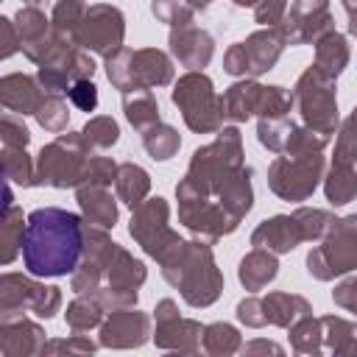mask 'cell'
<instances>
[{
    "label": "cell",
    "instance_id": "cell-1",
    "mask_svg": "<svg viewBox=\"0 0 357 357\" xmlns=\"http://www.w3.org/2000/svg\"><path fill=\"white\" fill-rule=\"evenodd\" d=\"M251 176L240 128L223 126L212 142L192 151L187 173L176 184L178 223L209 245L237 231L254 206Z\"/></svg>",
    "mask_w": 357,
    "mask_h": 357
},
{
    "label": "cell",
    "instance_id": "cell-2",
    "mask_svg": "<svg viewBox=\"0 0 357 357\" xmlns=\"http://www.w3.org/2000/svg\"><path fill=\"white\" fill-rule=\"evenodd\" d=\"M84 243H86L84 215L59 206H39L28 215L22 262L33 276H45V279L67 276L78 268Z\"/></svg>",
    "mask_w": 357,
    "mask_h": 357
},
{
    "label": "cell",
    "instance_id": "cell-3",
    "mask_svg": "<svg viewBox=\"0 0 357 357\" xmlns=\"http://www.w3.org/2000/svg\"><path fill=\"white\" fill-rule=\"evenodd\" d=\"M159 271L170 287L190 307H212L223 293V273L215 262L209 243L204 240H178L159 259Z\"/></svg>",
    "mask_w": 357,
    "mask_h": 357
},
{
    "label": "cell",
    "instance_id": "cell-4",
    "mask_svg": "<svg viewBox=\"0 0 357 357\" xmlns=\"http://www.w3.org/2000/svg\"><path fill=\"white\" fill-rule=\"evenodd\" d=\"M335 223V215L329 209H315V206H298L290 215H273L262 220L251 231V245L254 248H268L276 257L290 254L301 243H318L329 226Z\"/></svg>",
    "mask_w": 357,
    "mask_h": 357
},
{
    "label": "cell",
    "instance_id": "cell-5",
    "mask_svg": "<svg viewBox=\"0 0 357 357\" xmlns=\"http://www.w3.org/2000/svg\"><path fill=\"white\" fill-rule=\"evenodd\" d=\"M89 156L92 151L84 142L81 131L59 134L36 153V187H56V190L81 187L86 181Z\"/></svg>",
    "mask_w": 357,
    "mask_h": 357
},
{
    "label": "cell",
    "instance_id": "cell-6",
    "mask_svg": "<svg viewBox=\"0 0 357 357\" xmlns=\"http://www.w3.org/2000/svg\"><path fill=\"white\" fill-rule=\"evenodd\" d=\"M103 67H106V78L120 92L156 89V86H170L176 81L173 59L159 47H139V50L123 47L114 56H109Z\"/></svg>",
    "mask_w": 357,
    "mask_h": 357
},
{
    "label": "cell",
    "instance_id": "cell-7",
    "mask_svg": "<svg viewBox=\"0 0 357 357\" xmlns=\"http://www.w3.org/2000/svg\"><path fill=\"white\" fill-rule=\"evenodd\" d=\"M223 103V120L229 123H245L251 117H287L296 106L293 89L279 84H259L257 78H240L220 95Z\"/></svg>",
    "mask_w": 357,
    "mask_h": 357
},
{
    "label": "cell",
    "instance_id": "cell-8",
    "mask_svg": "<svg viewBox=\"0 0 357 357\" xmlns=\"http://www.w3.org/2000/svg\"><path fill=\"white\" fill-rule=\"evenodd\" d=\"M170 100L181 112L190 131L215 134L223 128V103L204 70H187L184 75H178V81H173Z\"/></svg>",
    "mask_w": 357,
    "mask_h": 357
},
{
    "label": "cell",
    "instance_id": "cell-9",
    "mask_svg": "<svg viewBox=\"0 0 357 357\" xmlns=\"http://www.w3.org/2000/svg\"><path fill=\"white\" fill-rule=\"evenodd\" d=\"M357 271V212L335 218L329 231L307 254V273L318 282H332Z\"/></svg>",
    "mask_w": 357,
    "mask_h": 357
},
{
    "label": "cell",
    "instance_id": "cell-10",
    "mask_svg": "<svg viewBox=\"0 0 357 357\" xmlns=\"http://www.w3.org/2000/svg\"><path fill=\"white\" fill-rule=\"evenodd\" d=\"M293 98H296V109L301 114V123L318 134L332 137L340 126V114H337V78L326 75L324 70H318L315 64H310L296 86H293Z\"/></svg>",
    "mask_w": 357,
    "mask_h": 357
},
{
    "label": "cell",
    "instance_id": "cell-11",
    "mask_svg": "<svg viewBox=\"0 0 357 357\" xmlns=\"http://www.w3.org/2000/svg\"><path fill=\"white\" fill-rule=\"evenodd\" d=\"M324 170H326L324 151H301L290 156H276L268 165V187L276 198L301 204L324 181Z\"/></svg>",
    "mask_w": 357,
    "mask_h": 357
},
{
    "label": "cell",
    "instance_id": "cell-12",
    "mask_svg": "<svg viewBox=\"0 0 357 357\" xmlns=\"http://www.w3.org/2000/svg\"><path fill=\"white\" fill-rule=\"evenodd\" d=\"M61 310V287L36 282L33 273H11L0 276V318H14L33 312L39 318H53Z\"/></svg>",
    "mask_w": 357,
    "mask_h": 357
},
{
    "label": "cell",
    "instance_id": "cell-13",
    "mask_svg": "<svg viewBox=\"0 0 357 357\" xmlns=\"http://www.w3.org/2000/svg\"><path fill=\"white\" fill-rule=\"evenodd\" d=\"M148 279V268L142 259H137L128 248H123L117 243L109 265H106V273H103V282L95 293V296L109 312L112 310H120V307H137L139 301V287L145 284Z\"/></svg>",
    "mask_w": 357,
    "mask_h": 357
},
{
    "label": "cell",
    "instance_id": "cell-14",
    "mask_svg": "<svg viewBox=\"0 0 357 357\" xmlns=\"http://www.w3.org/2000/svg\"><path fill=\"white\" fill-rule=\"evenodd\" d=\"M95 75V59L89 56V50H84L78 42L73 39H59L56 47L36 64V78L47 92H61L67 95V89L73 86V81L78 78H92Z\"/></svg>",
    "mask_w": 357,
    "mask_h": 357
},
{
    "label": "cell",
    "instance_id": "cell-15",
    "mask_svg": "<svg viewBox=\"0 0 357 357\" xmlns=\"http://www.w3.org/2000/svg\"><path fill=\"white\" fill-rule=\"evenodd\" d=\"M128 234L151 259H159L170 245L181 240V234L170 226V204L162 195L145 198L137 209H131Z\"/></svg>",
    "mask_w": 357,
    "mask_h": 357
},
{
    "label": "cell",
    "instance_id": "cell-16",
    "mask_svg": "<svg viewBox=\"0 0 357 357\" xmlns=\"http://www.w3.org/2000/svg\"><path fill=\"white\" fill-rule=\"evenodd\" d=\"M75 42L100 59L114 56L117 50H123V42H126L123 11L117 6H109V3H92L84 14L81 25H78Z\"/></svg>",
    "mask_w": 357,
    "mask_h": 357
},
{
    "label": "cell",
    "instance_id": "cell-17",
    "mask_svg": "<svg viewBox=\"0 0 357 357\" xmlns=\"http://www.w3.org/2000/svg\"><path fill=\"white\" fill-rule=\"evenodd\" d=\"M257 139L262 148H268L276 156H290L301 151H324L332 137L318 134L307 128L304 123L298 126L290 117H259L257 120Z\"/></svg>",
    "mask_w": 357,
    "mask_h": 357
},
{
    "label": "cell",
    "instance_id": "cell-18",
    "mask_svg": "<svg viewBox=\"0 0 357 357\" xmlns=\"http://www.w3.org/2000/svg\"><path fill=\"white\" fill-rule=\"evenodd\" d=\"M153 321H156V332H153L156 349L178 351V354H198L201 351V337H204L201 321L181 318L173 298H162L156 304Z\"/></svg>",
    "mask_w": 357,
    "mask_h": 357
},
{
    "label": "cell",
    "instance_id": "cell-19",
    "mask_svg": "<svg viewBox=\"0 0 357 357\" xmlns=\"http://www.w3.org/2000/svg\"><path fill=\"white\" fill-rule=\"evenodd\" d=\"M151 337V315L137 307L112 310L98 326V343L103 349H139Z\"/></svg>",
    "mask_w": 357,
    "mask_h": 357
},
{
    "label": "cell",
    "instance_id": "cell-20",
    "mask_svg": "<svg viewBox=\"0 0 357 357\" xmlns=\"http://www.w3.org/2000/svg\"><path fill=\"white\" fill-rule=\"evenodd\" d=\"M332 28L335 20L329 11V0H293L282 22L287 45H315V39H321Z\"/></svg>",
    "mask_w": 357,
    "mask_h": 357
},
{
    "label": "cell",
    "instance_id": "cell-21",
    "mask_svg": "<svg viewBox=\"0 0 357 357\" xmlns=\"http://www.w3.org/2000/svg\"><path fill=\"white\" fill-rule=\"evenodd\" d=\"M14 25L20 33V50L33 64H39L61 39V33H56V28H53V20L45 17V11L39 6H20V11L14 14Z\"/></svg>",
    "mask_w": 357,
    "mask_h": 357
},
{
    "label": "cell",
    "instance_id": "cell-22",
    "mask_svg": "<svg viewBox=\"0 0 357 357\" xmlns=\"http://www.w3.org/2000/svg\"><path fill=\"white\" fill-rule=\"evenodd\" d=\"M47 346V332L25 318V315H14V318H0V354L3 357H39L45 354Z\"/></svg>",
    "mask_w": 357,
    "mask_h": 357
},
{
    "label": "cell",
    "instance_id": "cell-23",
    "mask_svg": "<svg viewBox=\"0 0 357 357\" xmlns=\"http://www.w3.org/2000/svg\"><path fill=\"white\" fill-rule=\"evenodd\" d=\"M167 45H170V56L181 67H187V70H204L212 61V56H215V39H212V33L204 31V28H198L195 22L170 28Z\"/></svg>",
    "mask_w": 357,
    "mask_h": 357
},
{
    "label": "cell",
    "instance_id": "cell-24",
    "mask_svg": "<svg viewBox=\"0 0 357 357\" xmlns=\"http://www.w3.org/2000/svg\"><path fill=\"white\" fill-rule=\"evenodd\" d=\"M243 47H245V56H248V78H259V75H265L276 67L279 56L287 47V36H284L282 25L259 28L251 36H245Z\"/></svg>",
    "mask_w": 357,
    "mask_h": 357
},
{
    "label": "cell",
    "instance_id": "cell-25",
    "mask_svg": "<svg viewBox=\"0 0 357 357\" xmlns=\"http://www.w3.org/2000/svg\"><path fill=\"white\" fill-rule=\"evenodd\" d=\"M47 89L39 84L36 75H25V73H8L0 78V103L6 112H14L20 117L25 114H36V109L42 106Z\"/></svg>",
    "mask_w": 357,
    "mask_h": 357
},
{
    "label": "cell",
    "instance_id": "cell-26",
    "mask_svg": "<svg viewBox=\"0 0 357 357\" xmlns=\"http://www.w3.org/2000/svg\"><path fill=\"white\" fill-rule=\"evenodd\" d=\"M75 201L81 206V215L86 223L92 226H100V229H114L117 218H120V209H117V201L109 187H100V184H81L75 190Z\"/></svg>",
    "mask_w": 357,
    "mask_h": 357
},
{
    "label": "cell",
    "instance_id": "cell-27",
    "mask_svg": "<svg viewBox=\"0 0 357 357\" xmlns=\"http://www.w3.org/2000/svg\"><path fill=\"white\" fill-rule=\"evenodd\" d=\"M276 273H279V259L268 248H251L237 265V279L248 293L268 287L276 279Z\"/></svg>",
    "mask_w": 357,
    "mask_h": 357
},
{
    "label": "cell",
    "instance_id": "cell-28",
    "mask_svg": "<svg viewBox=\"0 0 357 357\" xmlns=\"http://www.w3.org/2000/svg\"><path fill=\"white\" fill-rule=\"evenodd\" d=\"M265 301V315H268V324L271 326H282V329H290L298 318L310 315L312 312V304L298 296V293H284V290H273L268 296H262Z\"/></svg>",
    "mask_w": 357,
    "mask_h": 357
},
{
    "label": "cell",
    "instance_id": "cell-29",
    "mask_svg": "<svg viewBox=\"0 0 357 357\" xmlns=\"http://www.w3.org/2000/svg\"><path fill=\"white\" fill-rule=\"evenodd\" d=\"M351 61V47L349 39L340 31H326L321 39H315V67L324 70L326 75L337 78Z\"/></svg>",
    "mask_w": 357,
    "mask_h": 357
},
{
    "label": "cell",
    "instance_id": "cell-30",
    "mask_svg": "<svg viewBox=\"0 0 357 357\" xmlns=\"http://www.w3.org/2000/svg\"><path fill=\"white\" fill-rule=\"evenodd\" d=\"M324 354L335 357H357V324L340 315H324Z\"/></svg>",
    "mask_w": 357,
    "mask_h": 357
},
{
    "label": "cell",
    "instance_id": "cell-31",
    "mask_svg": "<svg viewBox=\"0 0 357 357\" xmlns=\"http://www.w3.org/2000/svg\"><path fill=\"white\" fill-rule=\"evenodd\" d=\"M114 190H117V198L128 209H137L151 192V176H148L145 167H139L134 162H120L117 178H114Z\"/></svg>",
    "mask_w": 357,
    "mask_h": 357
},
{
    "label": "cell",
    "instance_id": "cell-32",
    "mask_svg": "<svg viewBox=\"0 0 357 357\" xmlns=\"http://www.w3.org/2000/svg\"><path fill=\"white\" fill-rule=\"evenodd\" d=\"M25 226H28V218L22 220V209L17 204L3 206V218H0V262L3 265H11L17 254H22Z\"/></svg>",
    "mask_w": 357,
    "mask_h": 357
},
{
    "label": "cell",
    "instance_id": "cell-33",
    "mask_svg": "<svg viewBox=\"0 0 357 357\" xmlns=\"http://www.w3.org/2000/svg\"><path fill=\"white\" fill-rule=\"evenodd\" d=\"M109 315V310L89 293H78L70 304H67V312H64V324L70 332H89V329H98L103 324V318Z\"/></svg>",
    "mask_w": 357,
    "mask_h": 357
},
{
    "label": "cell",
    "instance_id": "cell-34",
    "mask_svg": "<svg viewBox=\"0 0 357 357\" xmlns=\"http://www.w3.org/2000/svg\"><path fill=\"white\" fill-rule=\"evenodd\" d=\"M324 195L332 206H346L349 201L357 198V167L332 162L329 170L324 173Z\"/></svg>",
    "mask_w": 357,
    "mask_h": 357
},
{
    "label": "cell",
    "instance_id": "cell-35",
    "mask_svg": "<svg viewBox=\"0 0 357 357\" xmlns=\"http://www.w3.org/2000/svg\"><path fill=\"white\" fill-rule=\"evenodd\" d=\"M120 95H123L126 120L137 131H145L148 126L159 123V100H156L153 89H128V92H120Z\"/></svg>",
    "mask_w": 357,
    "mask_h": 357
},
{
    "label": "cell",
    "instance_id": "cell-36",
    "mask_svg": "<svg viewBox=\"0 0 357 357\" xmlns=\"http://www.w3.org/2000/svg\"><path fill=\"white\" fill-rule=\"evenodd\" d=\"M139 137H142L145 153H148L153 162H167V159H173V156L178 153V148H181L178 131H176L173 126L162 123V120L153 123V126H148L145 131H139Z\"/></svg>",
    "mask_w": 357,
    "mask_h": 357
},
{
    "label": "cell",
    "instance_id": "cell-37",
    "mask_svg": "<svg viewBox=\"0 0 357 357\" xmlns=\"http://www.w3.org/2000/svg\"><path fill=\"white\" fill-rule=\"evenodd\" d=\"M201 346L212 357H229V354H237L243 349V335L237 326H231L226 321H215V324L204 326Z\"/></svg>",
    "mask_w": 357,
    "mask_h": 357
},
{
    "label": "cell",
    "instance_id": "cell-38",
    "mask_svg": "<svg viewBox=\"0 0 357 357\" xmlns=\"http://www.w3.org/2000/svg\"><path fill=\"white\" fill-rule=\"evenodd\" d=\"M290 349L296 354H324V326H321V318H312L304 315L298 318L293 326H290Z\"/></svg>",
    "mask_w": 357,
    "mask_h": 357
},
{
    "label": "cell",
    "instance_id": "cell-39",
    "mask_svg": "<svg viewBox=\"0 0 357 357\" xmlns=\"http://www.w3.org/2000/svg\"><path fill=\"white\" fill-rule=\"evenodd\" d=\"M0 156H3V176H6L11 184H20V187H36V162L28 156L25 148L3 145Z\"/></svg>",
    "mask_w": 357,
    "mask_h": 357
},
{
    "label": "cell",
    "instance_id": "cell-40",
    "mask_svg": "<svg viewBox=\"0 0 357 357\" xmlns=\"http://www.w3.org/2000/svg\"><path fill=\"white\" fill-rule=\"evenodd\" d=\"M81 134H84V142L89 145L92 153H95V151H109V148L117 145V139H120V126H117V120L109 117V114H95V117H89V120L84 123Z\"/></svg>",
    "mask_w": 357,
    "mask_h": 357
},
{
    "label": "cell",
    "instance_id": "cell-41",
    "mask_svg": "<svg viewBox=\"0 0 357 357\" xmlns=\"http://www.w3.org/2000/svg\"><path fill=\"white\" fill-rule=\"evenodd\" d=\"M33 117H36V123L45 131H53V134L67 131V126H70V109H67V100L61 98V92H47Z\"/></svg>",
    "mask_w": 357,
    "mask_h": 357
},
{
    "label": "cell",
    "instance_id": "cell-42",
    "mask_svg": "<svg viewBox=\"0 0 357 357\" xmlns=\"http://www.w3.org/2000/svg\"><path fill=\"white\" fill-rule=\"evenodd\" d=\"M86 8L89 6L84 0H56L53 3V14H50L56 33H61V36L75 42V33H78V25H81Z\"/></svg>",
    "mask_w": 357,
    "mask_h": 357
},
{
    "label": "cell",
    "instance_id": "cell-43",
    "mask_svg": "<svg viewBox=\"0 0 357 357\" xmlns=\"http://www.w3.org/2000/svg\"><path fill=\"white\" fill-rule=\"evenodd\" d=\"M335 156L332 162H343V165H357V106L349 112V117L337 126L335 131Z\"/></svg>",
    "mask_w": 357,
    "mask_h": 357
},
{
    "label": "cell",
    "instance_id": "cell-44",
    "mask_svg": "<svg viewBox=\"0 0 357 357\" xmlns=\"http://www.w3.org/2000/svg\"><path fill=\"white\" fill-rule=\"evenodd\" d=\"M151 11H153V17L159 22H165L170 28L190 25L195 20V8L187 0H153L151 3Z\"/></svg>",
    "mask_w": 357,
    "mask_h": 357
},
{
    "label": "cell",
    "instance_id": "cell-45",
    "mask_svg": "<svg viewBox=\"0 0 357 357\" xmlns=\"http://www.w3.org/2000/svg\"><path fill=\"white\" fill-rule=\"evenodd\" d=\"M237 321L243 324V326H248V329H262V326H268V315H265V301H262V296H245V298H240L237 301Z\"/></svg>",
    "mask_w": 357,
    "mask_h": 357
},
{
    "label": "cell",
    "instance_id": "cell-46",
    "mask_svg": "<svg viewBox=\"0 0 357 357\" xmlns=\"http://www.w3.org/2000/svg\"><path fill=\"white\" fill-rule=\"evenodd\" d=\"M0 139H3V145L28 148V142H31V131H28V126L22 123V117H20V114L6 112V114H3V120H0Z\"/></svg>",
    "mask_w": 357,
    "mask_h": 357
},
{
    "label": "cell",
    "instance_id": "cell-47",
    "mask_svg": "<svg viewBox=\"0 0 357 357\" xmlns=\"http://www.w3.org/2000/svg\"><path fill=\"white\" fill-rule=\"evenodd\" d=\"M100 343H92L89 337L73 332L70 337H53L45 346V354H92Z\"/></svg>",
    "mask_w": 357,
    "mask_h": 357
},
{
    "label": "cell",
    "instance_id": "cell-48",
    "mask_svg": "<svg viewBox=\"0 0 357 357\" xmlns=\"http://www.w3.org/2000/svg\"><path fill=\"white\" fill-rule=\"evenodd\" d=\"M117 162L109 159V156H89V165H86V181L84 184H100V187H112L114 178H117ZM78 190V187H75Z\"/></svg>",
    "mask_w": 357,
    "mask_h": 357
},
{
    "label": "cell",
    "instance_id": "cell-49",
    "mask_svg": "<svg viewBox=\"0 0 357 357\" xmlns=\"http://www.w3.org/2000/svg\"><path fill=\"white\" fill-rule=\"evenodd\" d=\"M67 98L70 103L78 109V112H95L98 109V86L92 78H78L73 81V86L67 89Z\"/></svg>",
    "mask_w": 357,
    "mask_h": 357
},
{
    "label": "cell",
    "instance_id": "cell-50",
    "mask_svg": "<svg viewBox=\"0 0 357 357\" xmlns=\"http://www.w3.org/2000/svg\"><path fill=\"white\" fill-rule=\"evenodd\" d=\"M284 14H287V0H259L254 6V20L262 28L282 25L284 22Z\"/></svg>",
    "mask_w": 357,
    "mask_h": 357
},
{
    "label": "cell",
    "instance_id": "cell-51",
    "mask_svg": "<svg viewBox=\"0 0 357 357\" xmlns=\"http://www.w3.org/2000/svg\"><path fill=\"white\" fill-rule=\"evenodd\" d=\"M223 70L234 78H248V56H245V47L243 42H234L226 47L223 53Z\"/></svg>",
    "mask_w": 357,
    "mask_h": 357
},
{
    "label": "cell",
    "instance_id": "cell-52",
    "mask_svg": "<svg viewBox=\"0 0 357 357\" xmlns=\"http://www.w3.org/2000/svg\"><path fill=\"white\" fill-rule=\"evenodd\" d=\"M332 301H335L340 310L357 315V276H349V279L337 282L335 290H332Z\"/></svg>",
    "mask_w": 357,
    "mask_h": 357
},
{
    "label": "cell",
    "instance_id": "cell-53",
    "mask_svg": "<svg viewBox=\"0 0 357 357\" xmlns=\"http://www.w3.org/2000/svg\"><path fill=\"white\" fill-rule=\"evenodd\" d=\"M0 33H3V47H0V59H11L20 50V33L14 25V17H0Z\"/></svg>",
    "mask_w": 357,
    "mask_h": 357
},
{
    "label": "cell",
    "instance_id": "cell-54",
    "mask_svg": "<svg viewBox=\"0 0 357 357\" xmlns=\"http://www.w3.org/2000/svg\"><path fill=\"white\" fill-rule=\"evenodd\" d=\"M243 354H284V349L279 346V343H273V340H251V343H243V349H240Z\"/></svg>",
    "mask_w": 357,
    "mask_h": 357
},
{
    "label": "cell",
    "instance_id": "cell-55",
    "mask_svg": "<svg viewBox=\"0 0 357 357\" xmlns=\"http://www.w3.org/2000/svg\"><path fill=\"white\" fill-rule=\"evenodd\" d=\"M343 8H346V17H349V33L357 36V0H340Z\"/></svg>",
    "mask_w": 357,
    "mask_h": 357
},
{
    "label": "cell",
    "instance_id": "cell-56",
    "mask_svg": "<svg viewBox=\"0 0 357 357\" xmlns=\"http://www.w3.org/2000/svg\"><path fill=\"white\" fill-rule=\"evenodd\" d=\"M187 3H190V6L195 8V14H198V11H206V8H209L215 0H187Z\"/></svg>",
    "mask_w": 357,
    "mask_h": 357
},
{
    "label": "cell",
    "instance_id": "cell-57",
    "mask_svg": "<svg viewBox=\"0 0 357 357\" xmlns=\"http://www.w3.org/2000/svg\"><path fill=\"white\" fill-rule=\"evenodd\" d=\"M231 3H234V6H240V8H254L259 0H231Z\"/></svg>",
    "mask_w": 357,
    "mask_h": 357
},
{
    "label": "cell",
    "instance_id": "cell-58",
    "mask_svg": "<svg viewBox=\"0 0 357 357\" xmlns=\"http://www.w3.org/2000/svg\"><path fill=\"white\" fill-rule=\"evenodd\" d=\"M25 6H42V3H47V0H22Z\"/></svg>",
    "mask_w": 357,
    "mask_h": 357
}]
</instances>
